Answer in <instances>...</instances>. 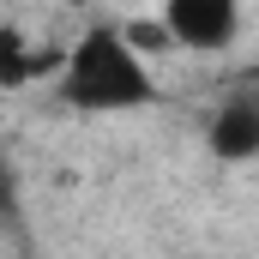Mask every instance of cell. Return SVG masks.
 <instances>
[{
	"label": "cell",
	"mask_w": 259,
	"mask_h": 259,
	"mask_svg": "<svg viewBox=\"0 0 259 259\" xmlns=\"http://www.w3.org/2000/svg\"><path fill=\"white\" fill-rule=\"evenodd\" d=\"M49 66H61V61L36 55L12 24H0V84H30V78H36V72H49Z\"/></svg>",
	"instance_id": "277c9868"
},
{
	"label": "cell",
	"mask_w": 259,
	"mask_h": 259,
	"mask_svg": "<svg viewBox=\"0 0 259 259\" xmlns=\"http://www.w3.org/2000/svg\"><path fill=\"white\" fill-rule=\"evenodd\" d=\"M163 36L187 55H229L241 36V0H163Z\"/></svg>",
	"instance_id": "7a4b0ae2"
},
{
	"label": "cell",
	"mask_w": 259,
	"mask_h": 259,
	"mask_svg": "<svg viewBox=\"0 0 259 259\" xmlns=\"http://www.w3.org/2000/svg\"><path fill=\"white\" fill-rule=\"evenodd\" d=\"M55 97L72 115H139L151 103H163V84L151 61L139 55L127 30L115 18H97L78 30V42L55 66Z\"/></svg>",
	"instance_id": "6da1fadb"
},
{
	"label": "cell",
	"mask_w": 259,
	"mask_h": 259,
	"mask_svg": "<svg viewBox=\"0 0 259 259\" xmlns=\"http://www.w3.org/2000/svg\"><path fill=\"white\" fill-rule=\"evenodd\" d=\"M205 151L217 163H253L259 157V84H235L211 121H205Z\"/></svg>",
	"instance_id": "3957f363"
}]
</instances>
